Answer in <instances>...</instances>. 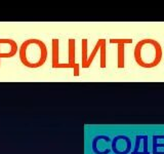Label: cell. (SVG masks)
<instances>
[{
  "label": "cell",
  "mask_w": 164,
  "mask_h": 154,
  "mask_svg": "<svg viewBox=\"0 0 164 154\" xmlns=\"http://www.w3.org/2000/svg\"><path fill=\"white\" fill-rule=\"evenodd\" d=\"M18 56L25 67L30 69L40 68L47 60L46 44L37 38L27 39L18 48Z\"/></svg>",
  "instance_id": "obj_1"
},
{
  "label": "cell",
  "mask_w": 164,
  "mask_h": 154,
  "mask_svg": "<svg viewBox=\"0 0 164 154\" xmlns=\"http://www.w3.org/2000/svg\"><path fill=\"white\" fill-rule=\"evenodd\" d=\"M135 63L143 68H154L161 62L163 51L155 39H143L137 43L133 52Z\"/></svg>",
  "instance_id": "obj_2"
},
{
  "label": "cell",
  "mask_w": 164,
  "mask_h": 154,
  "mask_svg": "<svg viewBox=\"0 0 164 154\" xmlns=\"http://www.w3.org/2000/svg\"><path fill=\"white\" fill-rule=\"evenodd\" d=\"M18 52V43L11 38H0V60L10 59Z\"/></svg>",
  "instance_id": "obj_3"
},
{
  "label": "cell",
  "mask_w": 164,
  "mask_h": 154,
  "mask_svg": "<svg viewBox=\"0 0 164 154\" xmlns=\"http://www.w3.org/2000/svg\"><path fill=\"white\" fill-rule=\"evenodd\" d=\"M75 52H76V40L70 38L68 40V65L73 69L74 76L77 77L80 75V66L75 61Z\"/></svg>",
  "instance_id": "obj_4"
},
{
  "label": "cell",
  "mask_w": 164,
  "mask_h": 154,
  "mask_svg": "<svg viewBox=\"0 0 164 154\" xmlns=\"http://www.w3.org/2000/svg\"><path fill=\"white\" fill-rule=\"evenodd\" d=\"M51 67L53 69H71L68 63L59 62V40L53 38L51 40Z\"/></svg>",
  "instance_id": "obj_5"
},
{
  "label": "cell",
  "mask_w": 164,
  "mask_h": 154,
  "mask_svg": "<svg viewBox=\"0 0 164 154\" xmlns=\"http://www.w3.org/2000/svg\"><path fill=\"white\" fill-rule=\"evenodd\" d=\"M117 67L123 69L125 67V44L119 43L117 44Z\"/></svg>",
  "instance_id": "obj_6"
},
{
  "label": "cell",
  "mask_w": 164,
  "mask_h": 154,
  "mask_svg": "<svg viewBox=\"0 0 164 154\" xmlns=\"http://www.w3.org/2000/svg\"><path fill=\"white\" fill-rule=\"evenodd\" d=\"M102 40H103V38H100V39H99V40H97V41H96V45H94V48H93V49H92V52H91V53H90V55L87 56L86 63H85V65H84L83 69H88V68H89L90 66H91V64H92V62H93L94 58H96V53L100 52V44H102Z\"/></svg>",
  "instance_id": "obj_7"
},
{
  "label": "cell",
  "mask_w": 164,
  "mask_h": 154,
  "mask_svg": "<svg viewBox=\"0 0 164 154\" xmlns=\"http://www.w3.org/2000/svg\"><path fill=\"white\" fill-rule=\"evenodd\" d=\"M100 68L104 69L107 67V41L105 38L102 40V44L100 48Z\"/></svg>",
  "instance_id": "obj_8"
},
{
  "label": "cell",
  "mask_w": 164,
  "mask_h": 154,
  "mask_svg": "<svg viewBox=\"0 0 164 154\" xmlns=\"http://www.w3.org/2000/svg\"><path fill=\"white\" fill-rule=\"evenodd\" d=\"M81 48H82V58H81V66L84 67L85 63L87 60V51H88V40L86 38H83L81 40Z\"/></svg>",
  "instance_id": "obj_9"
},
{
  "label": "cell",
  "mask_w": 164,
  "mask_h": 154,
  "mask_svg": "<svg viewBox=\"0 0 164 154\" xmlns=\"http://www.w3.org/2000/svg\"><path fill=\"white\" fill-rule=\"evenodd\" d=\"M158 139H164V135H154L153 136V147H152V153L153 154H164V152H158L157 151V140Z\"/></svg>",
  "instance_id": "obj_10"
},
{
  "label": "cell",
  "mask_w": 164,
  "mask_h": 154,
  "mask_svg": "<svg viewBox=\"0 0 164 154\" xmlns=\"http://www.w3.org/2000/svg\"><path fill=\"white\" fill-rule=\"evenodd\" d=\"M110 43H111V44H119V43L129 44V43H132V39H129V38H112V39H110Z\"/></svg>",
  "instance_id": "obj_11"
},
{
  "label": "cell",
  "mask_w": 164,
  "mask_h": 154,
  "mask_svg": "<svg viewBox=\"0 0 164 154\" xmlns=\"http://www.w3.org/2000/svg\"><path fill=\"white\" fill-rule=\"evenodd\" d=\"M144 140V152H137V154H150L149 152V138L148 136H141Z\"/></svg>",
  "instance_id": "obj_12"
},
{
  "label": "cell",
  "mask_w": 164,
  "mask_h": 154,
  "mask_svg": "<svg viewBox=\"0 0 164 154\" xmlns=\"http://www.w3.org/2000/svg\"><path fill=\"white\" fill-rule=\"evenodd\" d=\"M141 136H137V137H135V147H134L133 151H131V154H137L138 152V149H140V144H141Z\"/></svg>",
  "instance_id": "obj_13"
}]
</instances>
